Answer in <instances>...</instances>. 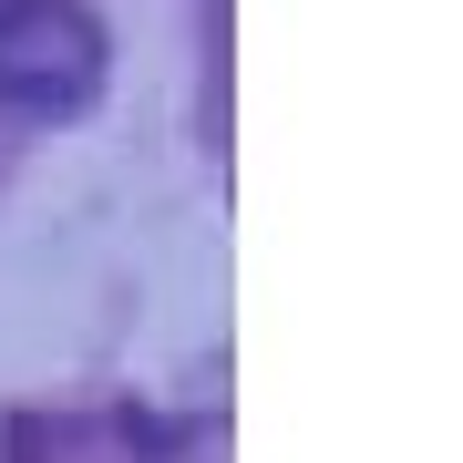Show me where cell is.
<instances>
[{"instance_id": "6da1fadb", "label": "cell", "mask_w": 463, "mask_h": 463, "mask_svg": "<svg viewBox=\"0 0 463 463\" xmlns=\"http://www.w3.org/2000/svg\"><path fill=\"white\" fill-rule=\"evenodd\" d=\"M103 93V21L83 0H0V103L83 114Z\"/></svg>"}]
</instances>
